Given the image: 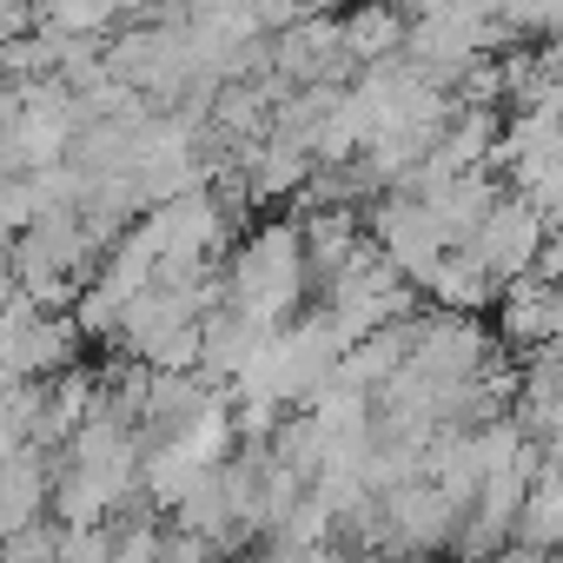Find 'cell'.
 <instances>
[{"label": "cell", "mask_w": 563, "mask_h": 563, "mask_svg": "<svg viewBox=\"0 0 563 563\" xmlns=\"http://www.w3.org/2000/svg\"><path fill=\"white\" fill-rule=\"evenodd\" d=\"M80 345H87V339H80L74 312H34L21 332L0 339V358H8L14 378L41 385V378H54V372H74V365H80Z\"/></svg>", "instance_id": "cell-6"}, {"label": "cell", "mask_w": 563, "mask_h": 563, "mask_svg": "<svg viewBox=\"0 0 563 563\" xmlns=\"http://www.w3.org/2000/svg\"><path fill=\"white\" fill-rule=\"evenodd\" d=\"M54 537H60V523L34 517V523H21V530L0 537V563H54Z\"/></svg>", "instance_id": "cell-13"}, {"label": "cell", "mask_w": 563, "mask_h": 563, "mask_svg": "<svg viewBox=\"0 0 563 563\" xmlns=\"http://www.w3.org/2000/svg\"><path fill=\"white\" fill-rule=\"evenodd\" d=\"M497 47H510V34L490 21L484 0H424L418 14H405V47H398V60H411L418 74H431L438 87H451L464 67L490 60Z\"/></svg>", "instance_id": "cell-2"}, {"label": "cell", "mask_w": 563, "mask_h": 563, "mask_svg": "<svg viewBox=\"0 0 563 563\" xmlns=\"http://www.w3.org/2000/svg\"><path fill=\"white\" fill-rule=\"evenodd\" d=\"M34 27V0H0V41H14Z\"/></svg>", "instance_id": "cell-15"}, {"label": "cell", "mask_w": 563, "mask_h": 563, "mask_svg": "<svg viewBox=\"0 0 563 563\" xmlns=\"http://www.w3.org/2000/svg\"><path fill=\"white\" fill-rule=\"evenodd\" d=\"M378 517H385V550H411V556L444 550L457 530V504L431 477H405V484L378 490Z\"/></svg>", "instance_id": "cell-4"}, {"label": "cell", "mask_w": 563, "mask_h": 563, "mask_svg": "<svg viewBox=\"0 0 563 563\" xmlns=\"http://www.w3.org/2000/svg\"><path fill=\"white\" fill-rule=\"evenodd\" d=\"M21 286H14V265H8V245H0V306H8Z\"/></svg>", "instance_id": "cell-16"}, {"label": "cell", "mask_w": 563, "mask_h": 563, "mask_svg": "<svg viewBox=\"0 0 563 563\" xmlns=\"http://www.w3.org/2000/svg\"><path fill=\"white\" fill-rule=\"evenodd\" d=\"M232 8L258 27V34H278V27H292L306 8H299V0H232Z\"/></svg>", "instance_id": "cell-14"}, {"label": "cell", "mask_w": 563, "mask_h": 563, "mask_svg": "<svg viewBox=\"0 0 563 563\" xmlns=\"http://www.w3.org/2000/svg\"><path fill=\"white\" fill-rule=\"evenodd\" d=\"M556 530H563V490H556V464H543V471L523 484V497H517L510 543H523V550L550 556V550H556Z\"/></svg>", "instance_id": "cell-11"}, {"label": "cell", "mask_w": 563, "mask_h": 563, "mask_svg": "<svg viewBox=\"0 0 563 563\" xmlns=\"http://www.w3.org/2000/svg\"><path fill=\"white\" fill-rule=\"evenodd\" d=\"M153 0H41V21L60 27V34H87V41H107L120 21L146 14Z\"/></svg>", "instance_id": "cell-12"}, {"label": "cell", "mask_w": 563, "mask_h": 563, "mask_svg": "<svg viewBox=\"0 0 563 563\" xmlns=\"http://www.w3.org/2000/svg\"><path fill=\"white\" fill-rule=\"evenodd\" d=\"M47 471H54V451H34V444L0 457V537L47 517Z\"/></svg>", "instance_id": "cell-9"}, {"label": "cell", "mask_w": 563, "mask_h": 563, "mask_svg": "<svg viewBox=\"0 0 563 563\" xmlns=\"http://www.w3.org/2000/svg\"><path fill=\"white\" fill-rule=\"evenodd\" d=\"M339 41H345V60H352V67L398 60V47H405V14L385 8V0H352V8H339Z\"/></svg>", "instance_id": "cell-10"}, {"label": "cell", "mask_w": 563, "mask_h": 563, "mask_svg": "<svg viewBox=\"0 0 563 563\" xmlns=\"http://www.w3.org/2000/svg\"><path fill=\"white\" fill-rule=\"evenodd\" d=\"M504 192H510V186H504L490 166H471V173H457V179L431 186V192H424V206H431V219L444 225V239H451V245H464V239H471V225H477Z\"/></svg>", "instance_id": "cell-8"}, {"label": "cell", "mask_w": 563, "mask_h": 563, "mask_svg": "<svg viewBox=\"0 0 563 563\" xmlns=\"http://www.w3.org/2000/svg\"><path fill=\"white\" fill-rule=\"evenodd\" d=\"M556 225L530 206V199H517V192H504L477 225H471V239H464V252L497 278V286H504V278H523L530 265H537V252H543V239H550Z\"/></svg>", "instance_id": "cell-3"}, {"label": "cell", "mask_w": 563, "mask_h": 563, "mask_svg": "<svg viewBox=\"0 0 563 563\" xmlns=\"http://www.w3.org/2000/svg\"><path fill=\"white\" fill-rule=\"evenodd\" d=\"M225 306L265 319V325H286L306 292H312V278H306V245H299V219H265L252 225L239 245H225Z\"/></svg>", "instance_id": "cell-1"}, {"label": "cell", "mask_w": 563, "mask_h": 563, "mask_svg": "<svg viewBox=\"0 0 563 563\" xmlns=\"http://www.w3.org/2000/svg\"><path fill=\"white\" fill-rule=\"evenodd\" d=\"M490 306H497V332H490V339H497L510 358L543 352V345H556V332H563V299H556L550 278H537V272L504 278Z\"/></svg>", "instance_id": "cell-5"}, {"label": "cell", "mask_w": 563, "mask_h": 563, "mask_svg": "<svg viewBox=\"0 0 563 563\" xmlns=\"http://www.w3.org/2000/svg\"><path fill=\"white\" fill-rule=\"evenodd\" d=\"M418 299L424 306H438V312H484L490 299H497V278L464 252V245H444L438 258H431V272L418 278Z\"/></svg>", "instance_id": "cell-7"}]
</instances>
